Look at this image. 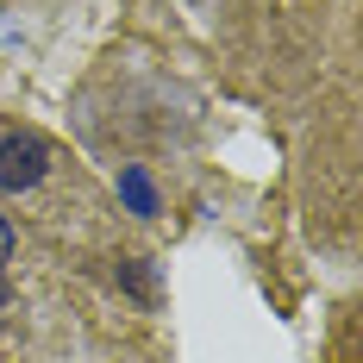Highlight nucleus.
Wrapping results in <instances>:
<instances>
[{"label":"nucleus","mask_w":363,"mask_h":363,"mask_svg":"<svg viewBox=\"0 0 363 363\" xmlns=\"http://www.w3.org/2000/svg\"><path fill=\"white\" fill-rule=\"evenodd\" d=\"M44 163H50L44 138H32V132L0 138V188H6V194H26V188H38V182H44Z\"/></svg>","instance_id":"1"},{"label":"nucleus","mask_w":363,"mask_h":363,"mask_svg":"<svg viewBox=\"0 0 363 363\" xmlns=\"http://www.w3.org/2000/svg\"><path fill=\"white\" fill-rule=\"evenodd\" d=\"M119 194H125V207H132L138 219L157 213V188H150V176L138 169V163H132V169H119Z\"/></svg>","instance_id":"2"},{"label":"nucleus","mask_w":363,"mask_h":363,"mask_svg":"<svg viewBox=\"0 0 363 363\" xmlns=\"http://www.w3.org/2000/svg\"><path fill=\"white\" fill-rule=\"evenodd\" d=\"M125 282H132V294H145V301H150V269H145V263H125Z\"/></svg>","instance_id":"3"},{"label":"nucleus","mask_w":363,"mask_h":363,"mask_svg":"<svg viewBox=\"0 0 363 363\" xmlns=\"http://www.w3.org/2000/svg\"><path fill=\"white\" fill-rule=\"evenodd\" d=\"M13 257V225H6V213H0V263Z\"/></svg>","instance_id":"4"},{"label":"nucleus","mask_w":363,"mask_h":363,"mask_svg":"<svg viewBox=\"0 0 363 363\" xmlns=\"http://www.w3.org/2000/svg\"><path fill=\"white\" fill-rule=\"evenodd\" d=\"M0 301H6V276H0Z\"/></svg>","instance_id":"5"}]
</instances>
